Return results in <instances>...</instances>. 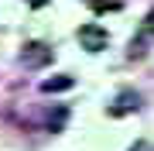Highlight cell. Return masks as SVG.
<instances>
[{"label": "cell", "mask_w": 154, "mask_h": 151, "mask_svg": "<svg viewBox=\"0 0 154 151\" xmlns=\"http://www.w3.org/2000/svg\"><path fill=\"white\" fill-rule=\"evenodd\" d=\"M65 120H69V106H55V110L48 113V120H45V127L51 131V134H62V131H65Z\"/></svg>", "instance_id": "8992f818"}, {"label": "cell", "mask_w": 154, "mask_h": 151, "mask_svg": "<svg viewBox=\"0 0 154 151\" xmlns=\"http://www.w3.org/2000/svg\"><path fill=\"white\" fill-rule=\"evenodd\" d=\"M72 86H75L72 76H51V79H45L38 90H41L45 96H51V93H65V90H72Z\"/></svg>", "instance_id": "5b68a950"}, {"label": "cell", "mask_w": 154, "mask_h": 151, "mask_svg": "<svg viewBox=\"0 0 154 151\" xmlns=\"http://www.w3.org/2000/svg\"><path fill=\"white\" fill-rule=\"evenodd\" d=\"M154 38V7L147 11V17H144V24H140V34H137V41H130V58H140L144 52V45H147V41Z\"/></svg>", "instance_id": "277c9868"}, {"label": "cell", "mask_w": 154, "mask_h": 151, "mask_svg": "<svg viewBox=\"0 0 154 151\" xmlns=\"http://www.w3.org/2000/svg\"><path fill=\"white\" fill-rule=\"evenodd\" d=\"M134 110H140V93H134V90H123L110 103V117H123V113H134Z\"/></svg>", "instance_id": "3957f363"}, {"label": "cell", "mask_w": 154, "mask_h": 151, "mask_svg": "<svg viewBox=\"0 0 154 151\" xmlns=\"http://www.w3.org/2000/svg\"><path fill=\"white\" fill-rule=\"evenodd\" d=\"M17 58H21L24 69H45V65L55 62V48L48 41H24V48H21Z\"/></svg>", "instance_id": "6da1fadb"}, {"label": "cell", "mask_w": 154, "mask_h": 151, "mask_svg": "<svg viewBox=\"0 0 154 151\" xmlns=\"http://www.w3.org/2000/svg\"><path fill=\"white\" fill-rule=\"evenodd\" d=\"M106 41H110V34H106V28H99V24H82L79 28V45L86 52H103Z\"/></svg>", "instance_id": "7a4b0ae2"}, {"label": "cell", "mask_w": 154, "mask_h": 151, "mask_svg": "<svg viewBox=\"0 0 154 151\" xmlns=\"http://www.w3.org/2000/svg\"><path fill=\"white\" fill-rule=\"evenodd\" d=\"M130 151H154V144H151V141H134Z\"/></svg>", "instance_id": "52a82bcc"}, {"label": "cell", "mask_w": 154, "mask_h": 151, "mask_svg": "<svg viewBox=\"0 0 154 151\" xmlns=\"http://www.w3.org/2000/svg\"><path fill=\"white\" fill-rule=\"evenodd\" d=\"M28 4H31V7H45L48 0H28Z\"/></svg>", "instance_id": "ba28073f"}]
</instances>
